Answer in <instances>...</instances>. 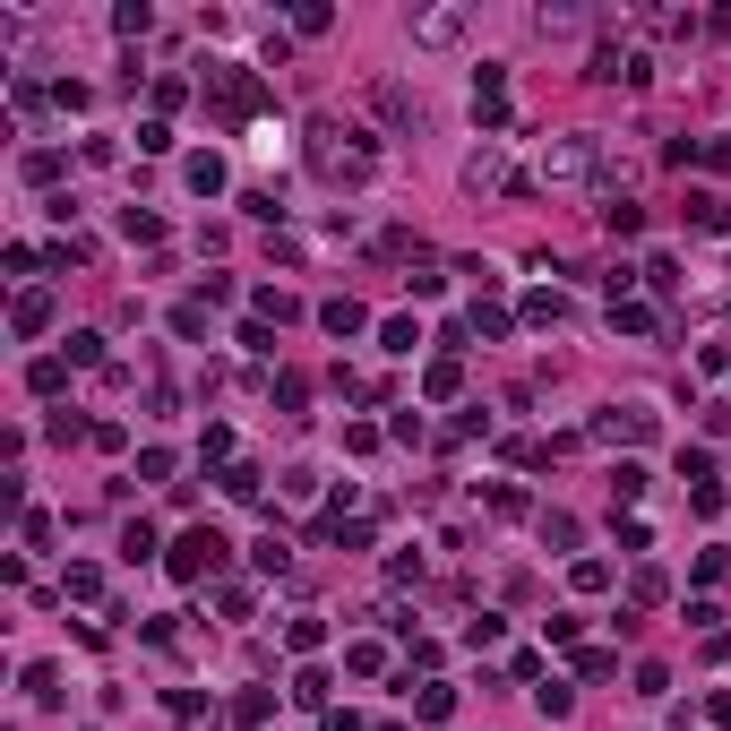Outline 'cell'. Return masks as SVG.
<instances>
[{
	"label": "cell",
	"mask_w": 731,
	"mask_h": 731,
	"mask_svg": "<svg viewBox=\"0 0 731 731\" xmlns=\"http://www.w3.org/2000/svg\"><path fill=\"white\" fill-rule=\"evenodd\" d=\"M585 164H594V155H585V138H568V147H551V172H559V181H577Z\"/></svg>",
	"instance_id": "7a4b0ae2"
},
{
	"label": "cell",
	"mask_w": 731,
	"mask_h": 731,
	"mask_svg": "<svg viewBox=\"0 0 731 731\" xmlns=\"http://www.w3.org/2000/svg\"><path fill=\"white\" fill-rule=\"evenodd\" d=\"M215 551H224V542H215V534H190V542H181V559H172V568H181V577H198V568H215Z\"/></svg>",
	"instance_id": "6da1fadb"
}]
</instances>
